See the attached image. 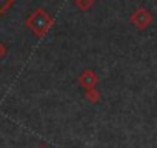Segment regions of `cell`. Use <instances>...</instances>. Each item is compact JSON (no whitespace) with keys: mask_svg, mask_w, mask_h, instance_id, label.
I'll return each instance as SVG.
<instances>
[{"mask_svg":"<svg viewBox=\"0 0 157 148\" xmlns=\"http://www.w3.org/2000/svg\"><path fill=\"white\" fill-rule=\"evenodd\" d=\"M82 84H85L86 87H91L93 84H96V77H94V74L91 71L82 74Z\"/></svg>","mask_w":157,"mask_h":148,"instance_id":"1","label":"cell"},{"mask_svg":"<svg viewBox=\"0 0 157 148\" xmlns=\"http://www.w3.org/2000/svg\"><path fill=\"white\" fill-rule=\"evenodd\" d=\"M39 148H46V146H39Z\"/></svg>","mask_w":157,"mask_h":148,"instance_id":"2","label":"cell"}]
</instances>
